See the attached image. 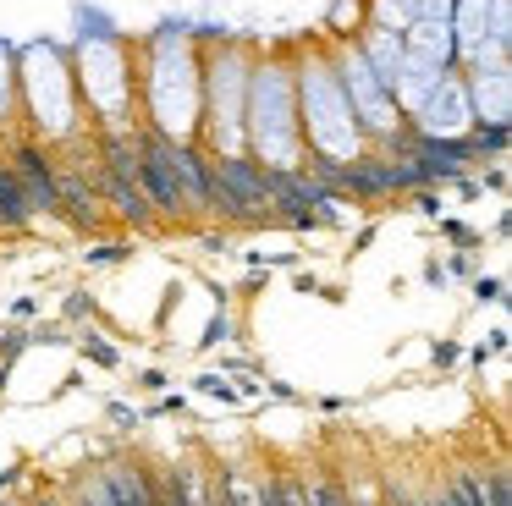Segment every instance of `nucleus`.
<instances>
[{
  "label": "nucleus",
  "mask_w": 512,
  "mask_h": 506,
  "mask_svg": "<svg viewBox=\"0 0 512 506\" xmlns=\"http://www.w3.org/2000/svg\"><path fill=\"white\" fill-rule=\"evenodd\" d=\"M138 182L160 220L188 226L204 215V149L177 143L166 132H138Z\"/></svg>",
  "instance_id": "f257e3e1"
},
{
  "label": "nucleus",
  "mask_w": 512,
  "mask_h": 506,
  "mask_svg": "<svg viewBox=\"0 0 512 506\" xmlns=\"http://www.w3.org/2000/svg\"><path fill=\"white\" fill-rule=\"evenodd\" d=\"M243 116L254 121V127L243 132L248 143H254V154L270 165V171H298L303 160V132L298 121H292V83L281 66H254L248 72V105Z\"/></svg>",
  "instance_id": "f03ea898"
},
{
  "label": "nucleus",
  "mask_w": 512,
  "mask_h": 506,
  "mask_svg": "<svg viewBox=\"0 0 512 506\" xmlns=\"http://www.w3.org/2000/svg\"><path fill=\"white\" fill-rule=\"evenodd\" d=\"M204 215H221L232 226H265L270 193L265 165L248 154H210L204 149Z\"/></svg>",
  "instance_id": "7ed1b4c3"
},
{
  "label": "nucleus",
  "mask_w": 512,
  "mask_h": 506,
  "mask_svg": "<svg viewBox=\"0 0 512 506\" xmlns=\"http://www.w3.org/2000/svg\"><path fill=\"white\" fill-rule=\"evenodd\" d=\"M6 165H12V176H17V187H23L28 209H34V215H56V160H50L45 143H39V138L12 143Z\"/></svg>",
  "instance_id": "20e7f679"
},
{
  "label": "nucleus",
  "mask_w": 512,
  "mask_h": 506,
  "mask_svg": "<svg viewBox=\"0 0 512 506\" xmlns=\"http://www.w3.org/2000/svg\"><path fill=\"white\" fill-rule=\"evenodd\" d=\"M34 209H28L23 187H17L12 165H6V154H0V237H23L28 226H34Z\"/></svg>",
  "instance_id": "39448f33"
},
{
  "label": "nucleus",
  "mask_w": 512,
  "mask_h": 506,
  "mask_svg": "<svg viewBox=\"0 0 512 506\" xmlns=\"http://www.w3.org/2000/svg\"><path fill=\"white\" fill-rule=\"evenodd\" d=\"M479 495H485V506H512V473H507V462L479 468Z\"/></svg>",
  "instance_id": "423d86ee"
},
{
  "label": "nucleus",
  "mask_w": 512,
  "mask_h": 506,
  "mask_svg": "<svg viewBox=\"0 0 512 506\" xmlns=\"http://www.w3.org/2000/svg\"><path fill=\"white\" fill-rule=\"evenodd\" d=\"M12 110V50L0 44V116Z\"/></svg>",
  "instance_id": "0eeeda50"
},
{
  "label": "nucleus",
  "mask_w": 512,
  "mask_h": 506,
  "mask_svg": "<svg viewBox=\"0 0 512 506\" xmlns=\"http://www.w3.org/2000/svg\"><path fill=\"white\" fill-rule=\"evenodd\" d=\"M83 347H89V352H94V358H100V363H116V352L105 347V336H94V330H89V336H83Z\"/></svg>",
  "instance_id": "6e6552de"
}]
</instances>
